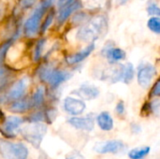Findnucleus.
I'll list each match as a JSON object with an SVG mask.
<instances>
[{
  "instance_id": "39448f33",
  "label": "nucleus",
  "mask_w": 160,
  "mask_h": 159,
  "mask_svg": "<svg viewBox=\"0 0 160 159\" xmlns=\"http://www.w3.org/2000/svg\"><path fill=\"white\" fill-rule=\"evenodd\" d=\"M47 131V127L39 122L32 123L22 129V135L35 148H39L43 137Z\"/></svg>"
},
{
  "instance_id": "0eeeda50",
  "label": "nucleus",
  "mask_w": 160,
  "mask_h": 159,
  "mask_svg": "<svg viewBox=\"0 0 160 159\" xmlns=\"http://www.w3.org/2000/svg\"><path fill=\"white\" fill-rule=\"evenodd\" d=\"M156 73L157 70L153 65L149 63L142 64L138 68V74H137L138 83L140 84V86H142L143 89H147L151 85Z\"/></svg>"
},
{
  "instance_id": "ddd939ff",
  "label": "nucleus",
  "mask_w": 160,
  "mask_h": 159,
  "mask_svg": "<svg viewBox=\"0 0 160 159\" xmlns=\"http://www.w3.org/2000/svg\"><path fill=\"white\" fill-rule=\"evenodd\" d=\"M68 124L77 129L84 130V131H92L95 127L94 119L90 116L71 117L70 119H68Z\"/></svg>"
},
{
  "instance_id": "9b49d317",
  "label": "nucleus",
  "mask_w": 160,
  "mask_h": 159,
  "mask_svg": "<svg viewBox=\"0 0 160 159\" xmlns=\"http://www.w3.org/2000/svg\"><path fill=\"white\" fill-rule=\"evenodd\" d=\"M101 52L102 55L105 56L111 64H115L126 58V52L113 46H105Z\"/></svg>"
},
{
  "instance_id": "72a5a7b5",
  "label": "nucleus",
  "mask_w": 160,
  "mask_h": 159,
  "mask_svg": "<svg viewBox=\"0 0 160 159\" xmlns=\"http://www.w3.org/2000/svg\"><path fill=\"white\" fill-rule=\"evenodd\" d=\"M72 1H73V0H58V7H59V8H60V7H62L68 5V4H69V3L72 2Z\"/></svg>"
},
{
  "instance_id": "6ab92c4d",
  "label": "nucleus",
  "mask_w": 160,
  "mask_h": 159,
  "mask_svg": "<svg viewBox=\"0 0 160 159\" xmlns=\"http://www.w3.org/2000/svg\"><path fill=\"white\" fill-rule=\"evenodd\" d=\"M44 96H45V88L43 86H38L31 98L32 106L36 108L40 107L44 102Z\"/></svg>"
},
{
  "instance_id": "2eb2a0df",
  "label": "nucleus",
  "mask_w": 160,
  "mask_h": 159,
  "mask_svg": "<svg viewBox=\"0 0 160 159\" xmlns=\"http://www.w3.org/2000/svg\"><path fill=\"white\" fill-rule=\"evenodd\" d=\"M82 7V3L79 0H73L72 2H70L69 4L60 7L58 16H57V21L59 23L64 22L65 21L68 20V18L76 10H78L79 8Z\"/></svg>"
},
{
  "instance_id": "7ed1b4c3",
  "label": "nucleus",
  "mask_w": 160,
  "mask_h": 159,
  "mask_svg": "<svg viewBox=\"0 0 160 159\" xmlns=\"http://www.w3.org/2000/svg\"><path fill=\"white\" fill-rule=\"evenodd\" d=\"M0 156L5 159H27L28 149L21 142L0 140Z\"/></svg>"
},
{
  "instance_id": "f3484780",
  "label": "nucleus",
  "mask_w": 160,
  "mask_h": 159,
  "mask_svg": "<svg viewBox=\"0 0 160 159\" xmlns=\"http://www.w3.org/2000/svg\"><path fill=\"white\" fill-rule=\"evenodd\" d=\"M32 107V101L29 99H18L12 102L9 106V111L16 113H22L28 111Z\"/></svg>"
},
{
  "instance_id": "e433bc0d",
  "label": "nucleus",
  "mask_w": 160,
  "mask_h": 159,
  "mask_svg": "<svg viewBox=\"0 0 160 159\" xmlns=\"http://www.w3.org/2000/svg\"><path fill=\"white\" fill-rule=\"evenodd\" d=\"M49 1H51V2H52V0H49Z\"/></svg>"
},
{
  "instance_id": "f03ea898",
  "label": "nucleus",
  "mask_w": 160,
  "mask_h": 159,
  "mask_svg": "<svg viewBox=\"0 0 160 159\" xmlns=\"http://www.w3.org/2000/svg\"><path fill=\"white\" fill-rule=\"evenodd\" d=\"M38 77L43 82L49 83L52 88H57L63 82L68 81L71 77V74L67 71L45 66L39 68Z\"/></svg>"
},
{
  "instance_id": "473e14b6",
  "label": "nucleus",
  "mask_w": 160,
  "mask_h": 159,
  "mask_svg": "<svg viewBox=\"0 0 160 159\" xmlns=\"http://www.w3.org/2000/svg\"><path fill=\"white\" fill-rule=\"evenodd\" d=\"M130 128H131V131H132L134 134H139V133L142 132V127H141L139 124H136V123L131 124Z\"/></svg>"
},
{
  "instance_id": "20e7f679",
  "label": "nucleus",
  "mask_w": 160,
  "mask_h": 159,
  "mask_svg": "<svg viewBox=\"0 0 160 159\" xmlns=\"http://www.w3.org/2000/svg\"><path fill=\"white\" fill-rule=\"evenodd\" d=\"M51 4H52L51 1L45 0L39 7H38L34 10L32 15L25 21V22L23 24V32L26 37H31L38 33L42 16L44 15L47 7H49L51 6Z\"/></svg>"
},
{
  "instance_id": "6e6552de",
  "label": "nucleus",
  "mask_w": 160,
  "mask_h": 159,
  "mask_svg": "<svg viewBox=\"0 0 160 159\" xmlns=\"http://www.w3.org/2000/svg\"><path fill=\"white\" fill-rule=\"evenodd\" d=\"M126 148L125 144L121 141L112 140V141H107V142H101L96 143L94 150L101 155L104 154H118L124 151Z\"/></svg>"
},
{
  "instance_id": "f257e3e1",
  "label": "nucleus",
  "mask_w": 160,
  "mask_h": 159,
  "mask_svg": "<svg viewBox=\"0 0 160 159\" xmlns=\"http://www.w3.org/2000/svg\"><path fill=\"white\" fill-rule=\"evenodd\" d=\"M108 25V19L105 15H97L78 30L77 38L82 42H94L106 35Z\"/></svg>"
},
{
  "instance_id": "9d476101",
  "label": "nucleus",
  "mask_w": 160,
  "mask_h": 159,
  "mask_svg": "<svg viewBox=\"0 0 160 159\" xmlns=\"http://www.w3.org/2000/svg\"><path fill=\"white\" fill-rule=\"evenodd\" d=\"M85 108H86V105L82 99L68 97L64 100V109L68 113L71 115L82 114L84 112Z\"/></svg>"
},
{
  "instance_id": "5701e85b",
  "label": "nucleus",
  "mask_w": 160,
  "mask_h": 159,
  "mask_svg": "<svg viewBox=\"0 0 160 159\" xmlns=\"http://www.w3.org/2000/svg\"><path fill=\"white\" fill-rule=\"evenodd\" d=\"M12 41H13V38H8V40H6L4 43L0 45V65H2L10 46L12 45Z\"/></svg>"
},
{
  "instance_id": "f704fd0d",
  "label": "nucleus",
  "mask_w": 160,
  "mask_h": 159,
  "mask_svg": "<svg viewBox=\"0 0 160 159\" xmlns=\"http://www.w3.org/2000/svg\"><path fill=\"white\" fill-rule=\"evenodd\" d=\"M117 1V3L119 4V5H123V4H125L128 0H116Z\"/></svg>"
},
{
  "instance_id": "c9c22d12",
  "label": "nucleus",
  "mask_w": 160,
  "mask_h": 159,
  "mask_svg": "<svg viewBox=\"0 0 160 159\" xmlns=\"http://www.w3.org/2000/svg\"><path fill=\"white\" fill-rule=\"evenodd\" d=\"M1 114H2V112H1V111H0V118H1Z\"/></svg>"
},
{
  "instance_id": "c85d7f7f",
  "label": "nucleus",
  "mask_w": 160,
  "mask_h": 159,
  "mask_svg": "<svg viewBox=\"0 0 160 159\" xmlns=\"http://www.w3.org/2000/svg\"><path fill=\"white\" fill-rule=\"evenodd\" d=\"M45 118V115H43L42 112H36L30 117V121L35 123V122H40Z\"/></svg>"
},
{
  "instance_id": "412c9836",
  "label": "nucleus",
  "mask_w": 160,
  "mask_h": 159,
  "mask_svg": "<svg viewBox=\"0 0 160 159\" xmlns=\"http://www.w3.org/2000/svg\"><path fill=\"white\" fill-rule=\"evenodd\" d=\"M45 44H46V39L45 38H39L37 41V43L35 45L36 47H35V50H34V53H33V59H34L35 62H38L39 61Z\"/></svg>"
},
{
  "instance_id": "aec40b11",
  "label": "nucleus",
  "mask_w": 160,
  "mask_h": 159,
  "mask_svg": "<svg viewBox=\"0 0 160 159\" xmlns=\"http://www.w3.org/2000/svg\"><path fill=\"white\" fill-rule=\"evenodd\" d=\"M134 67L131 63H128L124 67V74H123V80L122 82L126 84H128L130 82H132L134 78Z\"/></svg>"
},
{
  "instance_id": "423d86ee",
  "label": "nucleus",
  "mask_w": 160,
  "mask_h": 159,
  "mask_svg": "<svg viewBox=\"0 0 160 159\" xmlns=\"http://www.w3.org/2000/svg\"><path fill=\"white\" fill-rule=\"evenodd\" d=\"M30 84V79L27 76H23L22 78L19 79L16 82L12 84L9 88L8 92L4 97L5 102H10L20 99L26 92L28 86Z\"/></svg>"
},
{
  "instance_id": "393cba45",
  "label": "nucleus",
  "mask_w": 160,
  "mask_h": 159,
  "mask_svg": "<svg viewBox=\"0 0 160 159\" xmlns=\"http://www.w3.org/2000/svg\"><path fill=\"white\" fill-rule=\"evenodd\" d=\"M146 9H147V12L150 16H157V17L160 16V7L155 2L149 3Z\"/></svg>"
},
{
  "instance_id": "b1692460",
  "label": "nucleus",
  "mask_w": 160,
  "mask_h": 159,
  "mask_svg": "<svg viewBox=\"0 0 160 159\" xmlns=\"http://www.w3.org/2000/svg\"><path fill=\"white\" fill-rule=\"evenodd\" d=\"M53 17H54V11L52 9L50 10V12H48L45 21L43 22L42 25H41V33H45L47 31V29L51 26V24L52 23L53 21Z\"/></svg>"
},
{
  "instance_id": "a878e982",
  "label": "nucleus",
  "mask_w": 160,
  "mask_h": 159,
  "mask_svg": "<svg viewBox=\"0 0 160 159\" xmlns=\"http://www.w3.org/2000/svg\"><path fill=\"white\" fill-rule=\"evenodd\" d=\"M149 110L152 112H158L160 111V100L159 99H155L154 101H152L149 105Z\"/></svg>"
},
{
  "instance_id": "bb28decb",
  "label": "nucleus",
  "mask_w": 160,
  "mask_h": 159,
  "mask_svg": "<svg viewBox=\"0 0 160 159\" xmlns=\"http://www.w3.org/2000/svg\"><path fill=\"white\" fill-rule=\"evenodd\" d=\"M66 159H85V157L78 151H72L66 156Z\"/></svg>"
},
{
  "instance_id": "2f4dec72",
  "label": "nucleus",
  "mask_w": 160,
  "mask_h": 159,
  "mask_svg": "<svg viewBox=\"0 0 160 159\" xmlns=\"http://www.w3.org/2000/svg\"><path fill=\"white\" fill-rule=\"evenodd\" d=\"M8 68H6L5 67H3L2 65H0V82H3L7 76H8Z\"/></svg>"
},
{
  "instance_id": "dca6fc26",
  "label": "nucleus",
  "mask_w": 160,
  "mask_h": 159,
  "mask_svg": "<svg viewBox=\"0 0 160 159\" xmlns=\"http://www.w3.org/2000/svg\"><path fill=\"white\" fill-rule=\"evenodd\" d=\"M99 128L103 131H111L113 128V119L108 112H100L97 117Z\"/></svg>"
},
{
  "instance_id": "c756f323",
  "label": "nucleus",
  "mask_w": 160,
  "mask_h": 159,
  "mask_svg": "<svg viewBox=\"0 0 160 159\" xmlns=\"http://www.w3.org/2000/svg\"><path fill=\"white\" fill-rule=\"evenodd\" d=\"M115 112L118 115H123L125 113V103L124 101H119L115 107Z\"/></svg>"
},
{
  "instance_id": "a211bd4d",
  "label": "nucleus",
  "mask_w": 160,
  "mask_h": 159,
  "mask_svg": "<svg viewBox=\"0 0 160 159\" xmlns=\"http://www.w3.org/2000/svg\"><path fill=\"white\" fill-rule=\"evenodd\" d=\"M151 151L149 146H142L134 148L128 152V157L130 159H142L145 157Z\"/></svg>"
},
{
  "instance_id": "1a4fd4ad",
  "label": "nucleus",
  "mask_w": 160,
  "mask_h": 159,
  "mask_svg": "<svg viewBox=\"0 0 160 159\" xmlns=\"http://www.w3.org/2000/svg\"><path fill=\"white\" fill-rule=\"evenodd\" d=\"M23 120L17 116H9L8 117L1 127V131L7 137H14L18 132L21 125Z\"/></svg>"
},
{
  "instance_id": "4468645a",
  "label": "nucleus",
  "mask_w": 160,
  "mask_h": 159,
  "mask_svg": "<svg viewBox=\"0 0 160 159\" xmlns=\"http://www.w3.org/2000/svg\"><path fill=\"white\" fill-rule=\"evenodd\" d=\"M73 94L77 95L78 97H80L82 99L92 100V99L97 98L99 96V89L95 85L85 83V84L81 85V87L79 89L75 90L73 92Z\"/></svg>"
},
{
  "instance_id": "7c9ffc66",
  "label": "nucleus",
  "mask_w": 160,
  "mask_h": 159,
  "mask_svg": "<svg viewBox=\"0 0 160 159\" xmlns=\"http://www.w3.org/2000/svg\"><path fill=\"white\" fill-rule=\"evenodd\" d=\"M152 96L154 97H160V79L156 82L152 89Z\"/></svg>"
},
{
  "instance_id": "4be33fe9",
  "label": "nucleus",
  "mask_w": 160,
  "mask_h": 159,
  "mask_svg": "<svg viewBox=\"0 0 160 159\" xmlns=\"http://www.w3.org/2000/svg\"><path fill=\"white\" fill-rule=\"evenodd\" d=\"M147 26L153 33L160 35V17L153 16L147 22Z\"/></svg>"
},
{
  "instance_id": "cd10ccee",
  "label": "nucleus",
  "mask_w": 160,
  "mask_h": 159,
  "mask_svg": "<svg viewBox=\"0 0 160 159\" xmlns=\"http://www.w3.org/2000/svg\"><path fill=\"white\" fill-rule=\"evenodd\" d=\"M36 1L37 0H19L20 6L22 8H29V7H31L36 3Z\"/></svg>"
},
{
  "instance_id": "f8f14e48",
  "label": "nucleus",
  "mask_w": 160,
  "mask_h": 159,
  "mask_svg": "<svg viewBox=\"0 0 160 159\" xmlns=\"http://www.w3.org/2000/svg\"><path fill=\"white\" fill-rule=\"evenodd\" d=\"M95 50V43L94 42H91L89 43L88 46H86L83 50L74 53V54H70V55H68L66 57V62L72 66V65H76V64H79L81 62H82L84 59H86L92 52L93 51Z\"/></svg>"
}]
</instances>
